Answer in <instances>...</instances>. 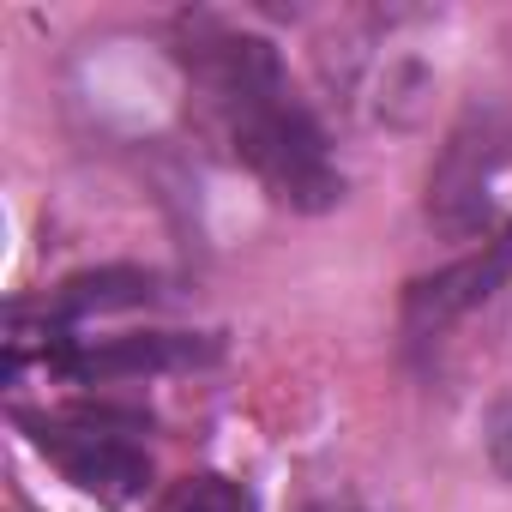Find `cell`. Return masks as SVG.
<instances>
[{
  "mask_svg": "<svg viewBox=\"0 0 512 512\" xmlns=\"http://www.w3.org/2000/svg\"><path fill=\"white\" fill-rule=\"evenodd\" d=\"M181 67L193 79V97L223 127L229 151L266 181V193L290 211H332L344 199V175L326 151L320 121L290 91L284 61L266 37L229 31V25H193L181 37Z\"/></svg>",
  "mask_w": 512,
  "mask_h": 512,
  "instance_id": "1",
  "label": "cell"
},
{
  "mask_svg": "<svg viewBox=\"0 0 512 512\" xmlns=\"http://www.w3.org/2000/svg\"><path fill=\"white\" fill-rule=\"evenodd\" d=\"M19 428L31 434V446L91 500L103 506H133L151 488V452L127 434L109 428V416L97 422L91 410L79 416H19Z\"/></svg>",
  "mask_w": 512,
  "mask_h": 512,
  "instance_id": "2",
  "label": "cell"
},
{
  "mask_svg": "<svg viewBox=\"0 0 512 512\" xmlns=\"http://www.w3.org/2000/svg\"><path fill=\"white\" fill-rule=\"evenodd\" d=\"M506 145H512L506 109L470 103L458 115V127L446 133V145L428 169V217L446 235H476L488 223V193H494V175L506 163Z\"/></svg>",
  "mask_w": 512,
  "mask_h": 512,
  "instance_id": "3",
  "label": "cell"
},
{
  "mask_svg": "<svg viewBox=\"0 0 512 512\" xmlns=\"http://www.w3.org/2000/svg\"><path fill=\"white\" fill-rule=\"evenodd\" d=\"M223 344L205 332H127V338H103V344H67L55 374L79 380V386H103V380H145V374H187L217 362Z\"/></svg>",
  "mask_w": 512,
  "mask_h": 512,
  "instance_id": "4",
  "label": "cell"
},
{
  "mask_svg": "<svg viewBox=\"0 0 512 512\" xmlns=\"http://www.w3.org/2000/svg\"><path fill=\"white\" fill-rule=\"evenodd\" d=\"M506 278H512V235L506 241H488L482 253H470V260H458V266H446L434 278H416L404 290V332L410 338L446 332L458 314H470L476 302H488Z\"/></svg>",
  "mask_w": 512,
  "mask_h": 512,
  "instance_id": "5",
  "label": "cell"
},
{
  "mask_svg": "<svg viewBox=\"0 0 512 512\" xmlns=\"http://www.w3.org/2000/svg\"><path fill=\"white\" fill-rule=\"evenodd\" d=\"M157 302V278L139 266H103V272H79L61 290H49L43 320L67 338V326L91 320V314H121V308H151Z\"/></svg>",
  "mask_w": 512,
  "mask_h": 512,
  "instance_id": "6",
  "label": "cell"
},
{
  "mask_svg": "<svg viewBox=\"0 0 512 512\" xmlns=\"http://www.w3.org/2000/svg\"><path fill=\"white\" fill-rule=\"evenodd\" d=\"M157 512H253V494L229 476H187L169 488V500Z\"/></svg>",
  "mask_w": 512,
  "mask_h": 512,
  "instance_id": "7",
  "label": "cell"
},
{
  "mask_svg": "<svg viewBox=\"0 0 512 512\" xmlns=\"http://www.w3.org/2000/svg\"><path fill=\"white\" fill-rule=\"evenodd\" d=\"M488 464L512 482V398L488 416Z\"/></svg>",
  "mask_w": 512,
  "mask_h": 512,
  "instance_id": "8",
  "label": "cell"
},
{
  "mask_svg": "<svg viewBox=\"0 0 512 512\" xmlns=\"http://www.w3.org/2000/svg\"><path fill=\"white\" fill-rule=\"evenodd\" d=\"M308 512H344V506H308Z\"/></svg>",
  "mask_w": 512,
  "mask_h": 512,
  "instance_id": "9",
  "label": "cell"
}]
</instances>
